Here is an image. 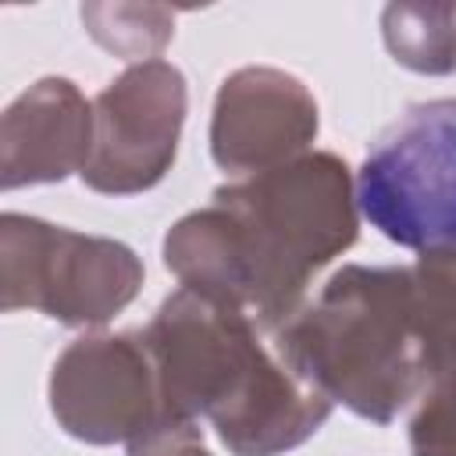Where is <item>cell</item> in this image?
Segmentation results:
<instances>
[{
	"mask_svg": "<svg viewBox=\"0 0 456 456\" xmlns=\"http://www.w3.org/2000/svg\"><path fill=\"white\" fill-rule=\"evenodd\" d=\"M142 285L139 256L103 235H82L32 214L7 210L0 221L4 310H39L82 328L121 314Z\"/></svg>",
	"mask_w": 456,
	"mask_h": 456,
	"instance_id": "5b68a950",
	"label": "cell"
},
{
	"mask_svg": "<svg viewBox=\"0 0 456 456\" xmlns=\"http://www.w3.org/2000/svg\"><path fill=\"white\" fill-rule=\"evenodd\" d=\"M317 100L289 71L239 68L214 100L210 157L228 175H260L306 153L317 139Z\"/></svg>",
	"mask_w": 456,
	"mask_h": 456,
	"instance_id": "ba28073f",
	"label": "cell"
},
{
	"mask_svg": "<svg viewBox=\"0 0 456 456\" xmlns=\"http://www.w3.org/2000/svg\"><path fill=\"white\" fill-rule=\"evenodd\" d=\"M185 75L153 57L128 64L93 100V150L82 182L103 196L153 189L175 164L185 125Z\"/></svg>",
	"mask_w": 456,
	"mask_h": 456,
	"instance_id": "8992f818",
	"label": "cell"
},
{
	"mask_svg": "<svg viewBox=\"0 0 456 456\" xmlns=\"http://www.w3.org/2000/svg\"><path fill=\"white\" fill-rule=\"evenodd\" d=\"M93 150V100L71 78L46 75L28 86L0 121V185H43L82 175Z\"/></svg>",
	"mask_w": 456,
	"mask_h": 456,
	"instance_id": "9c48e42d",
	"label": "cell"
},
{
	"mask_svg": "<svg viewBox=\"0 0 456 456\" xmlns=\"http://www.w3.org/2000/svg\"><path fill=\"white\" fill-rule=\"evenodd\" d=\"M50 413L89 445L139 438L160 413L157 370L142 335H82L50 370Z\"/></svg>",
	"mask_w": 456,
	"mask_h": 456,
	"instance_id": "52a82bcc",
	"label": "cell"
},
{
	"mask_svg": "<svg viewBox=\"0 0 456 456\" xmlns=\"http://www.w3.org/2000/svg\"><path fill=\"white\" fill-rule=\"evenodd\" d=\"M413 456H456V324L420 346V392L410 417Z\"/></svg>",
	"mask_w": 456,
	"mask_h": 456,
	"instance_id": "30bf717a",
	"label": "cell"
},
{
	"mask_svg": "<svg viewBox=\"0 0 456 456\" xmlns=\"http://www.w3.org/2000/svg\"><path fill=\"white\" fill-rule=\"evenodd\" d=\"M360 214L395 246L456 253V100L413 103L367 150Z\"/></svg>",
	"mask_w": 456,
	"mask_h": 456,
	"instance_id": "277c9868",
	"label": "cell"
},
{
	"mask_svg": "<svg viewBox=\"0 0 456 456\" xmlns=\"http://www.w3.org/2000/svg\"><path fill=\"white\" fill-rule=\"evenodd\" d=\"M356 182L335 153H303L214 189V203L164 235L182 289L274 328L303 306L310 278L356 242Z\"/></svg>",
	"mask_w": 456,
	"mask_h": 456,
	"instance_id": "6da1fadb",
	"label": "cell"
},
{
	"mask_svg": "<svg viewBox=\"0 0 456 456\" xmlns=\"http://www.w3.org/2000/svg\"><path fill=\"white\" fill-rule=\"evenodd\" d=\"M128 456H210L192 417L160 410L157 420L128 442Z\"/></svg>",
	"mask_w": 456,
	"mask_h": 456,
	"instance_id": "4fadbf2b",
	"label": "cell"
},
{
	"mask_svg": "<svg viewBox=\"0 0 456 456\" xmlns=\"http://www.w3.org/2000/svg\"><path fill=\"white\" fill-rule=\"evenodd\" d=\"M160 410L207 417L232 456H281L331 417V403L267 353L239 306L178 289L142 331Z\"/></svg>",
	"mask_w": 456,
	"mask_h": 456,
	"instance_id": "7a4b0ae2",
	"label": "cell"
},
{
	"mask_svg": "<svg viewBox=\"0 0 456 456\" xmlns=\"http://www.w3.org/2000/svg\"><path fill=\"white\" fill-rule=\"evenodd\" d=\"M278 360L331 406L392 424L420 392V324L410 267H338L271 328Z\"/></svg>",
	"mask_w": 456,
	"mask_h": 456,
	"instance_id": "3957f363",
	"label": "cell"
},
{
	"mask_svg": "<svg viewBox=\"0 0 456 456\" xmlns=\"http://www.w3.org/2000/svg\"><path fill=\"white\" fill-rule=\"evenodd\" d=\"M82 21L100 46L132 64L153 61V53L175 36V14L164 7H132V21H125V7H82Z\"/></svg>",
	"mask_w": 456,
	"mask_h": 456,
	"instance_id": "7c38bea8",
	"label": "cell"
},
{
	"mask_svg": "<svg viewBox=\"0 0 456 456\" xmlns=\"http://www.w3.org/2000/svg\"><path fill=\"white\" fill-rule=\"evenodd\" d=\"M381 36L392 61L417 75L456 71V7L392 4L381 14Z\"/></svg>",
	"mask_w": 456,
	"mask_h": 456,
	"instance_id": "8fae6325",
	"label": "cell"
}]
</instances>
